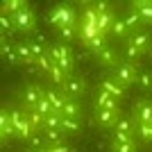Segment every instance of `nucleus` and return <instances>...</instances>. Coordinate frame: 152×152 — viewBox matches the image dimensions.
<instances>
[{"label":"nucleus","mask_w":152,"mask_h":152,"mask_svg":"<svg viewBox=\"0 0 152 152\" xmlns=\"http://www.w3.org/2000/svg\"><path fill=\"white\" fill-rule=\"evenodd\" d=\"M109 75L114 77V80L121 84L123 89H129V86H134V84H136V75H139V70H136V66H134V64L121 61L116 68L109 70Z\"/></svg>","instance_id":"1"},{"label":"nucleus","mask_w":152,"mask_h":152,"mask_svg":"<svg viewBox=\"0 0 152 152\" xmlns=\"http://www.w3.org/2000/svg\"><path fill=\"white\" fill-rule=\"evenodd\" d=\"M9 116H12V123H14V127H16V136H20V139H30L32 134L37 132L34 129V125H32V121H30V114H27L25 109H9Z\"/></svg>","instance_id":"2"},{"label":"nucleus","mask_w":152,"mask_h":152,"mask_svg":"<svg viewBox=\"0 0 152 152\" xmlns=\"http://www.w3.org/2000/svg\"><path fill=\"white\" fill-rule=\"evenodd\" d=\"M45 95V91L39 86V84L30 82L25 84V89H23V93H20V109H25L27 114L30 111H37L39 102H41V98Z\"/></svg>","instance_id":"3"},{"label":"nucleus","mask_w":152,"mask_h":152,"mask_svg":"<svg viewBox=\"0 0 152 152\" xmlns=\"http://www.w3.org/2000/svg\"><path fill=\"white\" fill-rule=\"evenodd\" d=\"M12 20H14L16 32H20V34H34V32H37V16H34L30 5H27L25 9H20L18 14H14Z\"/></svg>","instance_id":"4"},{"label":"nucleus","mask_w":152,"mask_h":152,"mask_svg":"<svg viewBox=\"0 0 152 152\" xmlns=\"http://www.w3.org/2000/svg\"><path fill=\"white\" fill-rule=\"evenodd\" d=\"M93 57H95V61L100 64L102 68H116L118 64L123 61V57H121V52L116 50L114 45H104L102 50H98V52H93Z\"/></svg>","instance_id":"5"},{"label":"nucleus","mask_w":152,"mask_h":152,"mask_svg":"<svg viewBox=\"0 0 152 152\" xmlns=\"http://www.w3.org/2000/svg\"><path fill=\"white\" fill-rule=\"evenodd\" d=\"M95 20H98V30H100L102 34H107V32H111V25H114V20H116V14L109 9L107 2H100V5L95 7Z\"/></svg>","instance_id":"6"},{"label":"nucleus","mask_w":152,"mask_h":152,"mask_svg":"<svg viewBox=\"0 0 152 152\" xmlns=\"http://www.w3.org/2000/svg\"><path fill=\"white\" fill-rule=\"evenodd\" d=\"M52 23L59 27H68V25H77V16L73 12V7L68 5H59L55 7V12H52Z\"/></svg>","instance_id":"7"},{"label":"nucleus","mask_w":152,"mask_h":152,"mask_svg":"<svg viewBox=\"0 0 152 152\" xmlns=\"http://www.w3.org/2000/svg\"><path fill=\"white\" fill-rule=\"evenodd\" d=\"M61 89L66 91L68 98H82V95L86 93V82H84V77L70 73V75L66 77V82L61 84Z\"/></svg>","instance_id":"8"},{"label":"nucleus","mask_w":152,"mask_h":152,"mask_svg":"<svg viewBox=\"0 0 152 152\" xmlns=\"http://www.w3.org/2000/svg\"><path fill=\"white\" fill-rule=\"evenodd\" d=\"M127 41H129L132 45H136L143 55H148V52H150V48H152V34L145 30V27H141V30L132 32V34L127 37Z\"/></svg>","instance_id":"9"},{"label":"nucleus","mask_w":152,"mask_h":152,"mask_svg":"<svg viewBox=\"0 0 152 152\" xmlns=\"http://www.w3.org/2000/svg\"><path fill=\"white\" fill-rule=\"evenodd\" d=\"M132 116L136 123L152 125V100H139L132 109Z\"/></svg>","instance_id":"10"},{"label":"nucleus","mask_w":152,"mask_h":152,"mask_svg":"<svg viewBox=\"0 0 152 152\" xmlns=\"http://www.w3.org/2000/svg\"><path fill=\"white\" fill-rule=\"evenodd\" d=\"M121 118V111H109V109H95V123L102 129H114Z\"/></svg>","instance_id":"11"},{"label":"nucleus","mask_w":152,"mask_h":152,"mask_svg":"<svg viewBox=\"0 0 152 152\" xmlns=\"http://www.w3.org/2000/svg\"><path fill=\"white\" fill-rule=\"evenodd\" d=\"M95 109H109V111H121V100L98 89V93H95Z\"/></svg>","instance_id":"12"},{"label":"nucleus","mask_w":152,"mask_h":152,"mask_svg":"<svg viewBox=\"0 0 152 152\" xmlns=\"http://www.w3.org/2000/svg\"><path fill=\"white\" fill-rule=\"evenodd\" d=\"M45 98L50 100V104L55 107V111H64V104L68 100V95L61 86H50V89H45Z\"/></svg>","instance_id":"13"},{"label":"nucleus","mask_w":152,"mask_h":152,"mask_svg":"<svg viewBox=\"0 0 152 152\" xmlns=\"http://www.w3.org/2000/svg\"><path fill=\"white\" fill-rule=\"evenodd\" d=\"M129 7L141 16L143 25H150L152 23V0H134Z\"/></svg>","instance_id":"14"},{"label":"nucleus","mask_w":152,"mask_h":152,"mask_svg":"<svg viewBox=\"0 0 152 152\" xmlns=\"http://www.w3.org/2000/svg\"><path fill=\"white\" fill-rule=\"evenodd\" d=\"M100 91H104V93H109V95H114V98H118V100L125 95V89H123V86L116 82L111 75H107L104 80H100Z\"/></svg>","instance_id":"15"},{"label":"nucleus","mask_w":152,"mask_h":152,"mask_svg":"<svg viewBox=\"0 0 152 152\" xmlns=\"http://www.w3.org/2000/svg\"><path fill=\"white\" fill-rule=\"evenodd\" d=\"M0 134H2V141L16 136V127H14L12 116H9V111H7V109H2V111H0Z\"/></svg>","instance_id":"16"},{"label":"nucleus","mask_w":152,"mask_h":152,"mask_svg":"<svg viewBox=\"0 0 152 152\" xmlns=\"http://www.w3.org/2000/svg\"><path fill=\"white\" fill-rule=\"evenodd\" d=\"M121 57H123V61H129V64H136L141 61V57H143V52L136 48V45H132L129 41H125L123 43V48H121Z\"/></svg>","instance_id":"17"},{"label":"nucleus","mask_w":152,"mask_h":152,"mask_svg":"<svg viewBox=\"0 0 152 152\" xmlns=\"http://www.w3.org/2000/svg\"><path fill=\"white\" fill-rule=\"evenodd\" d=\"M0 55H2V59H7V61L12 64V66H18L20 64L18 52H16L14 43H7V37H2V41H0Z\"/></svg>","instance_id":"18"},{"label":"nucleus","mask_w":152,"mask_h":152,"mask_svg":"<svg viewBox=\"0 0 152 152\" xmlns=\"http://www.w3.org/2000/svg\"><path fill=\"white\" fill-rule=\"evenodd\" d=\"M14 48H16V52H18L20 64H25V66H34V64H37L32 50L27 48V41H18V43H14Z\"/></svg>","instance_id":"19"},{"label":"nucleus","mask_w":152,"mask_h":152,"mask_svg":"<svg viewBox=\"0 0 152 152\" xmlns=\"http://www.w3.org/2000/svg\"><path fill=\"white\" fill-rule=\"evenodd\" d=\"M57 37H59V43H66V45H68L70 41H75V39H80V25L59 27V30H57Z\"/></svg>","instance_id":"20"},{"label":"nucleus","mask_w":152,"mask_h":152,"mask_svg":"<svg viewBox=\"0 0 152 152\" xmlns=\"http://www.w3.org/2000/svg\"><path fill=\"white\" fill-rule=\"evenodd\" d=\"M134 86H136L141 93H152V70H139Z\"/></svg>","instance_id":"21"},{"label":"nucleus","mask_w":152,"mask_h":152,"mask_svg":"<svg viewBox=\"0 0 152 152\" xmlns=\"http://www.w3.org/2000/svg\"><path fill=\"white\" fill-rule=\"evenodd\" d=\"M114 132H123V134H134L136 132V121H134V116H125L121 114L118 123H116Z\"/></svg>","instance_id":"22"},{"label":"nucleus","mask_w":152,"mask_h":152,"mask_svg":"<svg viewBox=\"0 0 152 152\" xmlns=\"http://www.w3.org/2000/svg\"><path fill=\"white\" fill-rule=\"evenodd\" d=\"M61 125H64V114L61 111H52V114H48L43 118L41 129L43 132H48V129H61Z\"/></svg>","instance_id":"23"},{"label":"nucleus","mask_w":152,"mask_h":152,"mask_svg":"<svg viewBox=\"0 0 152 152\" xmlns=\"http://www.w3.org/2000/svg\"><path fill=\"white\" fill-rule=\"evenodd\" d=\"M61 114L68 116V118H82V102L77 100V98H68Z\"/></svg>","instance_id":"24"},{"label":"nucleus","mask_w":152,"mask_h":152,"mask_svg":"<svg viewBox=\"0 0 152 152\" xmlns=\"http://www.w3.org/2000/svg\"><path fill=\"white\" fill-rule=\"evenodd\" d=\"M82 127H84V121H82V118H68V116H64L61 132L66 134V136H73V134H77Z\"/></svg>","instance_id":"25"},{"label":"nucleus","mask_w":152,"mask_h":152,"mask_svg":"<svg viewBox=\"0 0 152 152\" xmlns=\"http://www.w3.org/2000/svg\"><path fill=\"white\" fill-rule=\"evenodd\" d=\"M109 34H114L116 39H121V41H127V37H129V27H127V23L123 20V16H116L114 25H111V32Z\"/></svg>","instance_id":"26"},{"label":"nucleus","mask_w":152,"mask_h":152,"mask_svg":"<svg viewBox=\"0 0 152 152\" xmlns=\"http://www.w3.org/2000/svg\"><path fill=\"white\" fill-rule=\"evenodd\" d=\"M123 20H125V23H127V27H129V34L143 27V20H141V16H139V14H136V12H134L132 7H129V9H127V12H125V16H123Z\"/></svg>","instance_id":"27"},{"label":"nucleus","mask_w":152,"mask_h":152,"mask_svg":"<svg viewBox=\"0 0 152 152\" xmlns=\"http://www.w3.org/2000/svg\"><path fill=\"white\" fill-rule=\"evenodd\" d=\"M43 139L45 145H61V143H66V134L61 129H48V132H43Z\"/></svg>","instance_id":"28"},{"label":"nucleus","mask_w":152,"mask_h":152,"mask_svg":"<svg viewBox=\"0 0 152 152\" xmlns=\"http://www.w3.org/2000/svg\"><path fill=\"white\" fill-rule=\"evenodd\" d=\"M25 7H27L25 0H5V2H2V14H5V16L12 14L14 16V14H18L20 9H25Z\"/></svg>","instance_id":"29"},{"label":"nucleus","mask_w":152,"mask_h":152,"mask_svg":"<svg viewBox=\"0 0 152 152\" xmlns=\"http://www.w3.org/2000/svg\"><path fill=\"white\" fill-rule=\"evenodd\" d=\"M27 145H30L27 150H32V152H43L45 148H48V145H45L43 134H39V132H34V134L30 136V139H27Z\"/></svg>","instance_id":"30"},{"label":"nucleus","mask_w":152,"mask_h":152,"mask_svg":"<svg viewBox=\"0 0 152 152\" xmlns=\"http://www.w3.org/2000/svg\"><path fill=\"white\" fill-rule=\"evenodd\" d=\"M27 48L32 50L34 59H41V57H45V52H48V45H43L41 41H37V39H27Z\"/></svg>","instance_id":"31"},{"label":"nucleus","mask_w":152,"mask_h":152,"mask_svg":"<svg viewBox=\"0 0 152 152\" xmlns=\"http://www.w3.org/2000/svg\"><path fill=\"white\" fill-rule=\"evenodd\" d=\"M104 45H109L107 43V37H104V34H95L93 39H91V41H86V48H89L91 52H98V50H102V48H104Z\"/></svg>","instance_id":"32"},{"label":"nucleus","mask_w":152,"mask_h":152,"mask_svg":"<svg viewBox=\"0 0 152 152\" xmlns=\"http://www.w3.org/2000/svg\"><path fill=\"white\" fill-rule=\"evenodd\" d=\"M0 30H2V37H7V34H14L16 32V27H14V20L7 18L5 14H0Z\"/></svg>","instance_id":"33"},{"label":"nucleus","mask_w":152,"mask_h":152,"mask_svg":"<svg viewBox=\"0 0 152 152\" xmlns=\"http://www.w3.org/2000/svg\"><path fill=\"white\" fill-rule=\"evenodd\" d=\"M111 152H136V143H116V141H111Z\"/></svg>","instance_id":"34"},{"label":"nucleus","mask_w":152,"mask_h":152,"mask_svg":"<svg viewBox=\"0 0 152 152\" xmlns=\"http://www.w3.org/2000/svg\"><path fill=\"white\" fill-rule=\"evenodd\" d=\"M37 111H39V114H41V116L45 118L48 114H52V111H55V107H52V104H50V100H48V98L43 95V98H41V102H39V107H37Z\"/></svg>","instance_id":"35"},{"label":"nucleus","mask_w":152,"mask_h":152,"mask_svg":"<svg viewBox=\"0 0 152 152\" xmlns=\"http://www.w3.org/2000/svg\"><path fill=\"white\" fill-rule=\"evenodd\" d=\"M136 129H139V134H141V139H143V141H152V125L136 123Z\"/></svg>","instance_id":"36"},{"label":"nucleus","mask_w":152,"mask_h":152,"mask_svg":"<svg viewBox=\"0 0 152 152\" xmlns=\"http://www.w3.org/2000/svg\"><path fill=\"white\" fill-rule=\"evenodd\" d=\"M111 141H116V143H136L132 134H123V132H114Z\"/></svg>","instance_id":"37"},{"label":"nucleus","mask_w":152,"mask_h":152,"mask_svg":"<svg viewBox=\"0 0 152 152\" xmlns=\"http://www.w3.org/2000/svg\"><path fill=\"white\" fill-rule=\"evenodd\" d=\"M43 152H70V148L66 143H61V145H48Z\"/></svg>","instance_id":"38"},{"label":"nucleus","mask_w":152,"mask_h":152,"mask_svg":"<svg viewBox=\"0 0 152 152\" xmlns=\"http://www.w3.org/2000/svg\"><path fill=\"white\" fill-rule=\"evenodd\" d=\"M148 55H150V59H152V48H150V52H148Z\"/></svg>","instance_id":"39"},{"label":"nucleus","mask_w":152,"mask_h":152,"mask_svg":"<svg viewBox=\"0 0 152 152\" xmlns=\"http://www.w3.org/2000/svg\"><path fill=\"white\" fill-rule=\"evenodd\" d=\"M27 152H32V150H27Z\"/></svg>","instance_id":"40"}]
</instances>
